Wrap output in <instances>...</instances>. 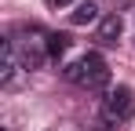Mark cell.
<instances>
[{
  "mask_svg": "<svg viewBox=\"0 0 135 131\" xmlns=\"http://www.w3.org/2000/svg\"><path fill=\"white\" fill-rule=\"evenodd\" d=\"M62 80L80 84V87H88V91H106V87H110V66H106V58H102L99 51H88V55L73 58V62L62 69Z\"/></svg>",
  "mask_w": 135,
  "mask_h": 131,
  "instance_id": "1",
  "label": "cell"
},
{
  "mask_svg": "<svg viewBox=\"0 0 135 131\" xmlns=\"http://www.w3.org/2000/svg\"><path fill=\"white\" fill-rule=\"evenodd\" d=\"M15 51H18V62H22L26 73L40 69V66L51 58V55H47V33H40V29H26V40H15Z\"/></svg>",
  "mask_w": 135,
  "mask_h": 131,
  "instance_id": "2",
  "label": "cell"
},
{
  "mask_svg": "<svg viewBox=\"0 0 135 131\" xmlns=\"http://www.w3.org/2000/svg\"><path fill=\"white\" fill-rule=\"evenodd\" d=\"M102 117L113 120V124H128L135 117V91L128 84H117L113 91H106V98H102Z\"/></svg>",
  "mask_w": 135,
  "mask_h": 131,
  "instance_id": "3",
  "label": "cell"
},
{
  "mask_svg": "<svg viewBox=\"0 0 135 131\" xmlns=\"http://www.w3.org/2000/svg\"><path fill=\"white\" fill-rule=\"evenodd\" d=\"M120 33H124L120 15H102V22L95 26V44L99 47H113V44L120 40Z\"/></svg>",
  "mask_w": 135,
  "mask_h": 131,
  "instance_id": "4",
  "label": "cell"
},
{
  "mask_svg": "<svg viewBox=\"0 0 135 131\" xmlns=\"http://www.w3.org/2000/svg\"><path fill=\"white\" fill-rule=\"evenodd\" d=\"M66 18H69V26H99V22H102V11H99L95 0H80Z\"/></svg>",
  "mask_w": 135,
  "mask_h": 131,
  "instance_id": "5",
  "label": "cell"
},
{
  "mask_svg": "<svg viewBox=\"0 0 135 131\" xmlns=\"http://www.w3.org/2000/svg\"><path fill=\"white\" fill-rule=\"evenodd\" d=\"M69 51V33H47V55L51 58H62Z\"/></svg>",
  "mask_w": 135,
  "mask_h": 131,
  "instance_id": "6",
  "label": "cell"
},
{
  "mask_svg": "<svg viewBox=\"0 0 135 131\" xmlns=\"http://www.w3.org/2000/svg\"><path fill=\"white\" fill-rule=\"evenodd\" d=\"M44 7L47 11H66V7H77L73 0H44Z\"/></svg>",
  "mask_w": 135,
  "mask_h": 131,
  "instance_id": "7",
  "label": "cell"
},
{
  "mask_svg": "<svg viewBox=\"0 0 135 131\" xmlns=\"http://www.w3.org/2000/svg\"><path fill=\"white\" fill-rule=\"evenodd\" d=\"M88 131H117V124H113V120H106V117H99V120H95Z\"/></svg>",
  "mask_w": 135,
  "mask_h": 131,
  "instance_id": "8",
  "label": "cell"
}]
</instances>
